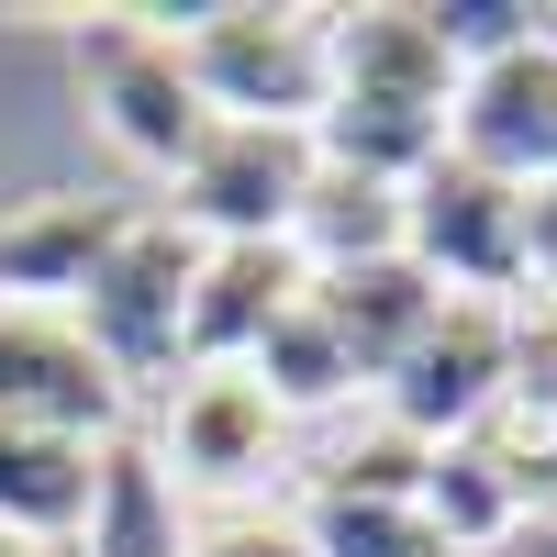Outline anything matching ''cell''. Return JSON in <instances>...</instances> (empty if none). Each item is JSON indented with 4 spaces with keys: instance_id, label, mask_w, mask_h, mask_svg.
Wrapping results in <instances>:
<instances>
[{
    "instance_id": "19",
    "label": "cell",
    "mask_w": 557,
    "mask_h": 557,
    "mask_svg": "<svg viewBox=\"0 0 557 557\" xmlns=\"http://www.w3.org/2000/svg\"><path fill=\"white\" fill-rule=\"evenodd\" d=\"M301 535H312V557H446L435 524H424V502H346V491H312Z\"/></svg>"
},
{
    "instance_id": "11",
    "label": "cell",
    "mask_w": 557,
    "mask_h": 557,
    "mask_svg": "<svg viewBox=\"0 0 557 557\" xmlns=\"http://www.w3.org/2000/svg\"><path fill=\"white\" fill-rule=\"evenodd\" d=\"M323 57H335V101H380V112H424L457 123V67L435 12H323Z\"/></svg>"
},
{
    "instance_id": "6",
    "label": "cell",
    "mask_w": 557,
    "mask_h": 557,
    "mask_svg": "<svg viewBox=\"0 0 557 557\" xmlns=\"http://www.w3.org/2000/svg\"><path fill=\"white\" fill-rule=\"evenodd\" d=\"M312 134H278V123H212L201 157L168 178V212L190 223L201 246H290V212L312 190Z\"/></svg>"
},
{
    "instance_id": "22",
    "label": "cell",
    "mask_w": 557,
    "mask_h": 557,
    "mask_svg": "<svg viewBox=\"0 0 557 557\" xmlns=\"http://www.w3.org/2000/svg\"><path fill=\"white\" fill-rule=\"evenodd\" d=\"M190 557H312L301 513H223V524H190Z\"/></svg>"
},
{
    "instance_id": "4",
    "label": "cell",
    "mask_w": 557,
    "mask_h": 557,
    "mask_svg": "<svg viewBox=\"0 0 557 557\" xmlns=\"http://www.w3.org/2000/svg\"><path fill=\"white\" fill-rule=\"evenodd\" d=\"M401 257L446 301H524V190L469 157H435L401 190Z\"/></svg>"
},
{
    "instance_id": "23",
    "label": "cell",
    "mask_w": 557,
    "mask_h": 557,
    "mask_svg": "<svg viewBox=\"0 0 557 557\" xmlns=\"http://www.w3.org/2000/svg\"><path fill=\"white\" fill-rule=\"evenodd\" d=\"M0 557H67V546H34V535H0Z\"/></svg>"
},
{
    "instance_id": "5",
    "label": "cell",
    "mask_w": 557,
    "mask_h": 557,
    "mask_svg": "<svg viewBox=\"0 0 557 557\" xmlns=\"http://www.w3.org/2000/svg\"><path fill=\"white\" fill-rule=\"evenodd\" d=\"M78 89H89V123L112 134V157H123V168H146V178H178V168L201 157V134H212L190 67H178V45L146 34L134 12L101 23V34L78 45Z\"/></svg>"
},
{
    "instance_id": "7",
    "label": "cell",
    "mask_w": 557,
    "mask_h": 557,
    "mask_svg": "<svg viewBox=\"0 0 557 557\" xmlns=\"http://www.w3.org/2000/svg\"><path fill=\"white\" fill-rule=\"evenodd\" d=\"M278 457H290V412L257 391V368H178L168 380V412H157V469L190 491H223L246 502L257 480H278Z\"/></svg>"
},
{
    "instance_id": "2",
    "label": "cell",
    "mask_w": 557,
    "mask_h": 557,
    "mask_svg": "<svg viewBox=\"0 0 557 557\" xmlns=\"http://www.w3.org/2000/svg\"><path fill=\"white\" fill-rule=\"evenodd\" d=\"M190 278H201V235L178 212H134L123 246L101 257V278H89V301L67 312L78 335L101 346V368L123 391L190 368Z\"/></svg>"
},
{
    "instance_id": "3",
    "label": "cell",
    "mask_w": 557,
    "mask_h": 557,
    "mask_svg": "<svg viewBox=\"0 0 557 557\" xmlns=\"http://www.w3.org/2000/svg\"><path fill=\"white\" fill-rule=\"evenodd\" d=\"M513 391H524V312L513 301H446L424 323V346L380 380V412L424 446H469L513 412Z\"/></svg>"
},
{
    "instance_id": "9",
    "label": "cell",
    "mask_w": 557,
    "mask_h": 557,
    "mask_svg": "<svg viewBox=\"0 0 557 557\" xmlns=\"http://www.w3.org/2000/svg\"><path fill=\"white\" fill-rule=\"evenodd\" d=\"M446 157L513 178V190L557 178V34H535V45H513V57H491V67L457 78Z\"/></svg>"
},
{
    "instance_id": "16",
    "label": "cell",
    "mask_w": 557,
    "mask_h": 557,
    "mask_svg": "<svg viewBox=\"0 0 557 557\" xmlns=\"http://www.w3.org/2000/svg\"><path fill=\"white\" fill-rule=\"evenodd\" d=\"M290 257L312 278L368 268V257H401V190H391V178H357V168H312V190L290 212Z\"/></svg>"
},
{
    "instance_id": "18",
    "label": "cell",
    "mask_w": 557,
    "mask_h": 557,
    "mask_svg": "<svg viewBox=\"0 0 557 557\" xmlns=\"http://www.w3.org/2000/svg\"><path fill=\"white\" fill-rule=\"evenodd\" d=\"M246 368H257V391H268L278 412H290V424H301V412H346V401L368 391V368L346 357V335H335V323L312 312V290H301L290 312L268 323V346H257Z\"/></svg>"
},
{
    "instance_id": "21",
    "label": "cell",
    "mask_w": 557,
    "mask_h": 557,
    "mask_svg": "<svg viewBox=\"0 0 557 557\" xmlns=\"http://www.w3.org/2000/svg\"><path fill=\"white\" fill-rule=\"evenodd\" d=\"M535 0H435V34H446V57L457 67H491V57H513V45H535Z\"/></svg>"
},
{
    "instance_id": "15",
    "label": "cell",
    "mask_w": 557,
    "mask_h": 557,
    "mask_svg": "<svg viewBox=\"0 0 557 557\" xmlns=\"http://www.w3.org/2000/svg\"><path fill=\"white\" fill-rule=\"evenodd\" d=\"M89 480H101V446H67V435H34V424H0V535L78 546V524H89Z\"/></svg>"
},
{
    "instance_id": "14",
    "label": "cell",
    "mask_w": 557,
    "mask_h": 557,
    "mask_svg": "<svg viewBox=\"0 0 557 557\" xmlns=\"http://www.w3.org/2000/svg\"><path fill=\"white\" fill-rule=\"evenodd\" d=\"M67 557H190V502L157 469V446H101V480H89V524Z\"/></svg>"
},
{
    "instance_id": "13",
    "label": "cell",
    "mask_w": 557,
    "mask_h": 557,
    "mask_svg": "<svg viewBox=\"0 0 557 557\" xmlns=\"http://www.w3.org/2000/svg\"><path fill=\"white\" fill-rule=\"evenodd\" d=\"M312 312L346 335V357L368 368V391L391 380V368L424 346V323L446 312V290L412 257H368V268H335V278H312Z\"/></svg>"
},
{
    "instance_id": "8",
    "label": "cell",
    "mask_w": 557,
    "mask_h": 557,
    "mask_svg": "<svg viewBox=\"0 0 557 557\" xmlns=\"http://www.w3.org/2000/svg\"><path fill=\"white\" fill-rule=\"evenodd\" d=\"M134 391L101 368V346L67 312H0V424L67 435V446H123Z\"/></svg>"
},
{
    "instance_id": "1",
    "label": "cell",
    "mask_w": 557,
    "mask_h": 557,
    "mask_svg": "<svg viewBox=\"0 0 557 557\" xmlns=\"http://www.w3.org/2000/svg\"><path fill=\"white\" fill-rule=\"evenodd\" d=\"M178 67H190L212 123H278L312 134L335 101V57H323V12H257V0H212V12L178 34Z\"/></svg>"
},
{
    "instance_id": "10",
    "label": "cell",
    "mask_w": 557,
    "mask_h": 557,
    "mask_svg": "<svg viewBox=\"0 0 557 557\" xmlns=\"http://www.w3.org/2000/svg\"><path fill=\"white\" fill-rule=\"evenodd\" d=\"M123 201H89V190H45L23 212H0V312H78L101 257L123 246Z\"/></svg>"
},
{
    "instance_id": "20",
    "label": "cell",
    "mask_w": 557,
    "mask_h": 557,
    "mask_svg": "<svg viewBox=\"0 0 557 557\" xmlns=\"http://www.w3.org/2000/svg\"><path fill=\"white\" fill-rule=\"evenodd\" d=\"M424 469H435V446H424V435H401L391 412H368V435L335 446L323 491H346V502H424Z\"/></svg>"
},
{
    "instance_id": "17",
    "label": "cell",
    "mask_w": 557,
    "mask_h": 557,
    "mask_svg": "<svg viewBox=\"0 0 557 557\" xmlns=\"http://www.w3.org/2000/svg\"><path fill=\"white\" fill-rule=\"evenodd\" d=\"M424 524L446 557H491V546H513L524 535V491L513 469L469 435V446H435V469H424Z\"/></svg>"
},
{
    "instance_id": "12",
    "label": "cell",
    "mask_w": 557,
    "mask_h": 557,
    "mask_svg": "<svg viewBox=\"0 0 557 557\" xmlns=\"http://www.w3.org/2000/svg\"><path fill=\"white\" fill-rule=\"evenodd\" d=\"M312 290V268L290 246H201L190 278V368H246L268 346V323Z\"/></svg>"
}]
</instances>
